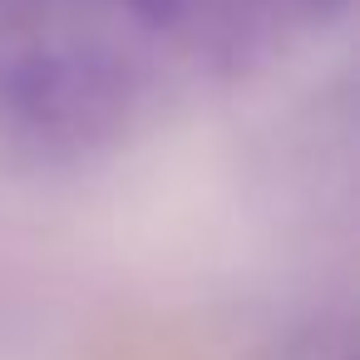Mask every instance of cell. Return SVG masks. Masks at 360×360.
<instances>
[{
	"mask_svg": "<svg viewBox=\"0 0 360 360\" xmlns=\"http://www.w3.org/2000/svg\"><path fill=\"white\" fill-rule=\"evenodd\" d=\"M119 6L139 20V25H153V30H163V25H178L183 15H193V6L198 0H119Z\"/></svg>",
	"mask_w": 360,
	"mask_h": 360,
	"instance_id": "cell-2",
	"label": "cell"
},
{
	"mask_svg": "<svg viewBox=\"0 0 360 360\" xmlns=\"http://www.w3.org/2000/svg\"><path fill=\"white\" fill-rule=\"evenodd\" d=\"M134 109L129 65L50 30H0V139L40 158H79L119 139Z\"/></svg>",
	"mask_w": 360,
	"mask_h": 360,
	"instance_id": "cell-1",
	"label": "cell"
},
{
	"mask_svg": "<svg viewBox=\"0 0 360 360\" xmlns=\"http://www.w3.org/2000/svg\"><path fill=\"white\" fill-rule=\"evenodd\" d=\"M262 15H291V20H330L345 11V0H262Z\"/></svg>",
	"mask_w": 360,
	"mask_h": 360,
	"instance_id": "cell-3",
	"label": "cell"
},
{
	"mask_svg": "<svg viewBox=\"0 0 360 360\" xmlns=\"http://www.w3.org/2000/svg\"><path fill=\"white\" fill-rule=\"evenodd\" d=\"M50 6V0H0V15H6V30L15 25V20H25V15H40Z\"/></svg>",
	"mask_w": 360,
	"mask_h": 360,
	"instance_id": "cell-4",
	"label": "cell"
}]
</instances>
